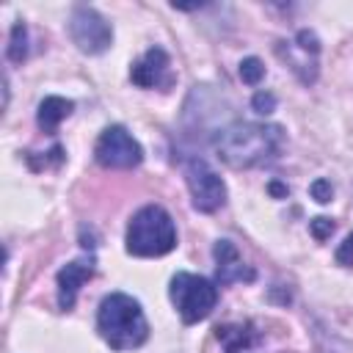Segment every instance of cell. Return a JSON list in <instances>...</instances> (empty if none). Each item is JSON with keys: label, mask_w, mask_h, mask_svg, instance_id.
I'll return each instance as SVG.
<instances>
[{"label": "cell", "mask_w": 353, "mask_h": 353, "mask_svg": "<svg viewBox=\"0 0 353 353\" xmlns=\"http://www.w3.org/2000/svg\"><path fill=\"white\" fill-rule=\"evenodd\" d=\"M309 190H312V199H314V201H320V204H328V201H331V196H334V188H331V182H328V179H314Z\"/></svg>", "instance_id": "ac0fdd59"}, {"label": "cell", "mask_w": 353, "mask_h": 353, "mask_svg": "<svg viewBox=\"0 0 353 353\" xmlns=\"http://www.w3.org/2000/svg\"><path fill=\"white\" fill-rule=\"evenodd\" d=\"M215 339L221 342L223 353H251L262 334L256 328V323L245 320V323H223V325H215Z\"/></svg>", "instance_id": "7c38bea8"}, {"label": "cell", "mask_w": 353, "mask_h": 353, "mask_svg": "<svg viewBox=\"0 0 353 353\" xmlns=\"http://www.w3.org/2000/svg\"><path fill=\"white\" fill-rule=\"evenodd\" d=\"M212 256H215V281L221 287H229L234 281H254L256 279V270L243 262V256H240V251L232 240H218L215 248H212Z\"/></svg>", "instance_id": "30bf717a"}, {"label": "cell", "mask_w": 353, "mask_h": 353, "mask_svg": "<svg viewBox=\"0 0 353 353\" xmlns=\"http://www.w3.org/2000/svg\"><path fill=\"white\" fill-rule=\"evenodd\" d=\"M262 77H265V63H262L259 58L248 55V58L240 61V80H243L245 85H259Z\"/></svg>", "instance_id": "9a60e30c"}, {"label": "cell", "mask_w": 353, "mask_h": 353, "mask_svg": "<svg viewBox=\"0 0 353 353\" xmlns=\"http://www.w3.org/2000/svg\"><path fill=\"white\" fill-rule=\"evenodd\" d=\"M309 232H312L314 240L323 243V240L331 237V232H334V221H331V218H323V215H320V218H312V221H309Z\"/></svg>", "instance_id": "e0dca14e"}, {"label": "cell", "mask_w": 353, "mask_h": 353, "mask_svg": "<svg viewBox=\"0 0 353 353\" xmlns=\"http://www.w3.org/2000/svg\"><path fill=\"white\" fill-rule=\"evenodd\" d=\"M97 334L110 350H135L149 339V323L132 295L110 292L97 309Z\"/></svg>", "instance_id": "7a4b0ae2"}, {"label": "cell", "mask_w": 353, "mask_h": 353, "mask_svg": "<svg viewBox=\"0 0 353 353\" xmlns=\"http://www.w3.org/2000/svg\"><path fill=\"white\" fill-rule=\"evenodd\" d=\"M94 265H97L94 256H83V259H72L69 265H63V268L58 270V276H55V281H58V306H61L63 312H69V309L74 306L80 287H83V284L94 276V270H97Z\"/></svg>", "instance_id": "8fae6325"}, {"label": "cell", "mask_w": 353, "mask_h": 353, "mask_svg": "<svg viewBox=\"0 0 353 353\" xmlns=\"http://www.w3.org/2000/svg\"><path fill=\"white\" fill-rule=\"evenodd\" d=\"M336 265L353 268V232L339 243V248H336Z\"/></svg>", "instance_id": "d6986e66"}, {"label": "cell", "mask_w": 353, "mask_h": 353, "mask_svg": "<svg viewBox=\"0 0 353 353\" xmlns=\"http://www.w3.org/2000/svg\"><path fill=\"white\" fill-rule=\"evenodd\" d=\"M130 80L138 88H160L168 91L174 85V72H171V58L163 47H149L130 69Z\"/></svg>", "instance_id": "9c48e42d"}, {"label": "cell", "mask_w": 353, "mask_h": 353, "mask_svg": "<svg viewBox=\"0 0 353 353\" xmlns=\"http://www.w3.org/2000/svg\"><path fill=\"white\" fill-rule=\"evenodd\" d=\"M182 174H185L193 207L199 212H215V210H221L226 204V185H223V179L218 176V171L207 160L188 157L182 163Z\"/></svg>", "instance_id": "52a82bcc"}, {"label": "cell", "mask_w": 353, "mask_h": 353, "mask_svg": "<svg viewBox=\"0 0 353 353\" xmlns=\"http://www.w3.org/2000/svg\"><path fill=\"white\" fill-rule=\"evenodd\" d=\"M284 143V130L279 124L262 121H232L215 138V154L229 168H254L270 163Z\"/></svg>", "instance_id": "6da1fadb"}, {"label": "cell", "mask_w": 353, "mask_h": 353, "mask_svg": "<svg viewBox=\"0 0 353 353\" xmlns=\"http://www.w3.org/2000/svg\"><path fill=\"white\" fill-rule=\"evenodd\" d=\"M168 295H171V303L176 306L185 325L207 320L218 303V287L210 279L188 273V270H179L171 276Z\"/></svg>", "instance_id": "277c9868"}, {"label": "cell", "mask_w": 353, "mask_h": 353, "mask_svg": "<svg viewBox=\"0 0 353 353\" xmlns=\"http://www.w3.org/2000/svg\"><path fill=\"white\" fill-rule=\"evenodd\" d=\"M74 110V102L72 99H63V97H44L41 105H39V113H36V121L44 132H55L58 124Z\"/></svg>", "instance_id": "4fadbf2b"}, {"label": "cell", "mask_w": 353, "mask_h": 353, "mask_svg": "<svg viewBox=\"0 0 353 353\" xmlns=\"http://www.w3.org/2000/svg\"><path fill=\"white\" fill-rule=\"evenodd\" d=\"M72 44L85 55H99L113 44V28L110 22L91 6H74L66 22Z\"/></svg>", "instance_id": "5b68a950"}, {"label": "cell", "mask_w": 353, "mask_h": 353, "mask_svg": "<svg viewBox=\"0 0 353 353\" xmlns=\"http://www.w3.org/2000/svg\"><path fill=\"white\" fill-rule=\"evenodd\" d=\"M251 108H254V113H259V116L273 113V110H276V94H270V91H256L254 99H251Z\"/></svg>", "instance_id": "2e32d148"}, {"label": "cell", "mask_w": 353, "mask_h": 353, "mask_svg": "<svg viewBox=\"0 0 353 353\" xmlns=\"http://www.w3.org/2000/svg\"><path fill=\"white\" fill-rule=\"evenodd\" d=\"M276 55L298 74L303 85H312L317 80V55H320V39L314 30H298L292 41H279Z\"/></svg>", "instance_id": "ba28073f"}, {"label": "cell", "mask_w": 353, "mask_h": 353, "mask_svg": "<svg viewBox=\"0 0 353 353\" xmlns=\"http://www.w3.org/2000/svg\"><path fill=\"white\" fill-rule=\"evenodd\" d=\"M6 55H8L11 63H25V58H28V28H25V22H14Z\"/></svg>", "instance_id": "5bb4252c"}, {"label": "cell", "mask_w": 353, "mask_h": 353, "mask_svg": "<svg viewBox=\"0 0 353 353\" xmlns=\"http://www.w3.org/2000/svg\"><path fill=\"white\" fill-rule=\"evenodd\" d=\"M268 190H270V193H273L276 199H281V196H287V188H284V185H279V182H270V188H268Z\"/></svg>", "instance_id": "ffe728a7"}, {"label": "cell", "mask_w": 353, "mask_h": 353, "mask_svg": "<svg viewBox=\"0 0 353 353\" xmlns=\"http://www.w3.org/2000/svg\"><path fill=\"white\" fill-rule=\"evenodd\" d=\"M127 254L152 259V256H165L176 245V226L174 218L168 215L165 207L160 204H146L141 207L130 223H127Z\"/></svg>", "instance_id": "3957f363"}, {"label": "cell", "mask_w": 353, "mask_h": 353, "mask_svg": "<svg viewBox=\"0 0 353 353\" xmlns=\"http://www.w3.org/2000/svg\"><path fill=\"white\" fill-rule=\"evenodd\" d=\"M94 160H97L102 168L130 171V168H135V165L143 163V146L127 132V127L110 124V127H105L102 135L97 138Z\"/></svg>", "instance_id": "8992f818"}]
</instances>
